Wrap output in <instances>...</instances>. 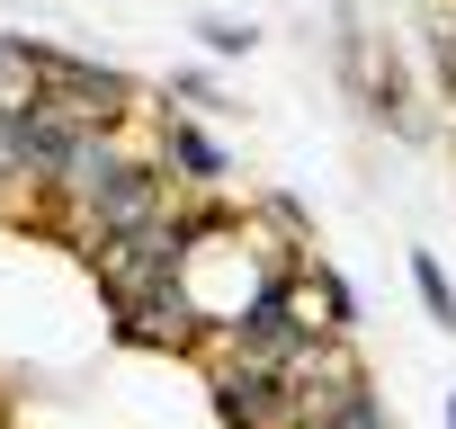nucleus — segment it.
<instances>
[{
	"mask_svg": "<svg viewBox=\"0 0 456 429\" xmlns=\"http://www.w3.org/2000/svg\"><path fill=\"white\" fill-rule=\"evenodd\" d=\"M45 108H63L81 134H126L143 117V90L108 63H81V54H45Z\"/></svg>",
	"mask_w": 456,
	"mask_h": 429,
	"instance_id": "nucleus-1",
	"label": "nucleus"
},
{
	"mask_svg": "<svg viewBox=\"0 0 456 429\" xmlns=\"http://www.w3.org/2000/svg\"><path fill=\"white\" fill-rule=\"evenodd\" d=\"M206 393H215V420H224V429H296V393H287V376L260 367V358H242L233 340L206 358Z\"/></svg>",
	"mask_w": 456,
	"mask_h": 429,
	"instance_id": "nucleus-2",
	"label": "nucleus"
},
{
	"mask_svg": "<svg viewBox=\"0 0 456 429\" xmlns=\"http://www.w3.org/2000/svg\"><path fill=\"white\" fill-rule=\"evenodd\" d=\"M108 331H117L126 349H197V340H206V304H197V287H188V269H179V278H161L152 295L117 304Z\"/></svg>",
	"mask_w": 456,
	"mask_h": 429,
	"instance_id": "nucleus-3",
	"label": "nucleus"
},
{
	"mask_svg": "<svg viewBox=\"0 0 456 429\" xmlns=\"http://www.w3.org/2000/svg\"><path fill=\"white\" fill-rule=\"evenodd\" d=\"M152 161L179 179V188H197V197H215L224 188V170H233V161H224V143H215V125L206 117H161V134H152Z\"/></svg>",
	"mask_w": 456,
	"mask_h": 429,
	"instance_id": "nucleus-4",
	"label": "nucleus"
},
{
	"mask_svg": "<svg viewBox=\"0 0 456 429\" xmlns=\"http://www.w3.org/2000/svg\"><path fill=\"white\" fill-rule=\"evenodd\" d=\"M143 161V143L134 134H81V152H72V170H63V188L45 197V214H72V206H90L108 179H126Z\"/></svg>",
	"mask_w": 456,
	"mask_h": 429,
	"instance_id": "nucleus-5",
	"label": "nucleus"
},
{
	"mask_svg": "<svg viewBox=\"0 0 456 429\" xmlns=\"http://www.w3.org/2000/svg\"><path fill=\"white\" fill-rule=\"evenodd\" d=\"M10 206H45L37 143H28V108H0V214H10Z\"/></svg>",
	"mask_w": 456,
	"mask_h": 429,
	"instance_id": "nucleus-6",
	"label": "nucleus"
},
{
	"mask_svg": "<svg viewBox=\"0 0 456 429\" xmlns=\"http://www.w3.org/2000/svg\"><path fill=\"white\" fill-rule=\"evenodd\" d=\"M45 99V45L0 36V108H37Z\"/></svg>",
	"mask_w": 456,
	"mask_h": 429,
	"instance_id": "nucleus-7",
	"label": "nucleus"
},
{
	"mask_svg": "<svg viewBox=\"0 0 456 429\" xmlns=\"http://www.w3.org/2000/svg\"><path fill=\"white\" fill-rule=\"evenodd\" d=\"M403 269H411V287H420V313H429V322H438V331L456 340V287H447V269H438V251H411Z\"/></svg>",
	"mask_w": 456,
	"mask_h": 429,
	"instance_id": "nucleus-8",
	"label": "nucleus"
},
{
	"mask_svg": "<svg viewBox=\"0 0 456 429\" xmlns=\"http://www.w3.org/2000/svg\"><path fill=\"white\" fill-rule=\"evenodd\" d=\"M161 99H170L179 117H224V108H233V99H224V81H215V72H197V63H188V72H170V90H161Z\"/></svg>",
	"mask_w": 456,
	"mask_h": 429,
	"instance_id": "nucleus-9",
	"label": "nucleus"
},
{
	"mask_svg": "<svg viewBox=\"0 0 456 429\" xmlns=\"http://www.w3.org/2000/svg\"><path fill=\"white\" fill-rule=\"evenodd\" d=\"M197 36H206V54H224V63H242V54H260V28H251V19H206Z\"/></svg>",
	"mask_w": 456,
	"mask_h": 429,
	"instance_id": "nucleus-10",
	"label": "nucleus"
},
{
	"mask_svg": "<svg viewBox=\"0 0 456 429\" xmlns=\"http://www.w3.org/2000/svg\"><path fill=\"white\" fill-rule=\"evenodd\" d=\"M447 429H456V393H447Z\"/></svg>",
	"mask_w": 456,
	"mask_h": 429,
	"instance_id": "nucleus-11",
	"label": "nucleus"
}]
</instances>
